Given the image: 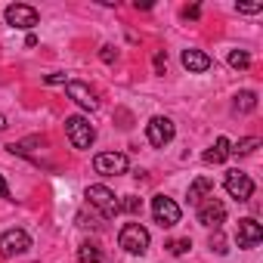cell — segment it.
<instances>
[{
	"label": "cell",
	"instance_id": "1",
	"mask_svg": "<svg viewBox=\"0 0 263 263\" xmlns=\"http://www.w3.org/2000/svg\"><path fill=\"white\" fill-rule=\"evenodd\" d=\"M65 134H68V140H71L74 149H90L93 140H96V130H93V124H90L84 115L65 118Z\"/></svg>",
	"mask_w": 263,
	"mask_h": 263
},
{
	"label": "cell",
	"instance_id": "2",
	"mask_svg": "<svg viewBox=\"0 0 263 263\" xmlns=\"http://www.w3.org/2000/svg\"><path fill=\"white\" fill-rule=\"evenodd\" d=\"M149 229L143 226V223H127L124 229H121V235H118V245L127 251V254H146L149 251Z\"/></svg>",
	"mask_w": 263,
	"mask_h": 263
},
{
	"label": "cell",
	"instance_id": "3",
	"mask_svg": "<svg viewBox=\"0 0 263 263\" xmlns=\"http://www.w3.org/2000/svg\"><path fill=\"white\" fill-rule=\"evenodd\" d=\"M84 198L105 217V220H111V217H118L121 211H118V198H115V192L108 189V186H87V192H84Z\"/></svg>",
	"mask_w": 263,
	"mask_h": 263
},
{
	"label": "cell",
	"instance_id": "4",
	"mask_svg": "<svg viewBox=\"0 0 263 263\" xmlns=\"http://www.w3.org/2000/svg\"><path fill=\"white\" fill-rule=\"evenodd\" d=\"M127 167H130V161L124 152H99L93 158V171L102 177H121V174H127Z\"/></svg>",
	"mask_w": 263,
	"mask_h": 263
},
{
	"label": "cell",
	"instance_id": "5",
	"mask_svg": "<svg viewBox=\"0 0 263 263\" xmlns=\"http://www.w3.org/2000/svg\"><path fill=\"white\" fill-rule=\"evenodd\" d=\"M174 134H177V127H174V121L164 118V115H155V118L146 124V137H149V143H152L155 149H164V146L174 140Z\"/></svg>",
	"mask_w": 263,
	"mask_h": 263
},
{
	"label": "cell",
	"instance_id": "6",
	"mask_svg": "<svg viewBox=\"0 0 263 263\" xmlns=\"http://www.w3.org/2000/svg\"><path fill=\"white\" fill-rule=\"evenodd\" d=\"M31 248V235L25 229H7L0 235V257H22Z\"/></svg>",
	"mask_w": 263,
	"mask_h": 263
},
{
	"label": "cell",
	"instance_id": "7",
	"mask_svg": "<svg viewBox=\"0 0 263 263\" xmlns=\"http://www.w3.org/2000/svg\"><path fill=\"white\" fill-rule=\"evenodd\" d=\"M152 217H155L158 226L171 229V226L180 223V204H177L174 198H167V195H155V198H152Z\"/></svg>",
	"mask_w": 263,
	"mask_h": 263
},
{
	"label": "cell",
	"instance_id": "8",
	"mask_svg": "<svg viewBox=\"0 0 263 263\" xmlns=\"http://www.w3.org/2000/svg\"><path fill=\"white\" fill-rule=\"evenodd\" d=\"M4 16H7V25H13V28H34L41 19V13L28 4H10Z\"/></svg>",
	"mask_w": 263,
	"mask_h": 263
},
{
	"label": "cell",
	"instance_id": "9",
	"mask_svg": "<svg viewBox=\"0 0 263 263\" xmlns=\"http://www.w3.org/2000/svg\"><path fill=\"white\" fill-rule=\"evenodd\" d=\"M223 186H226V192H229L235 201H248V198L254 195V180H251L248 174H241V171H229Z\"/></svg>",
	"mask_w": 263,
	"mask_h": 263
},
{
	"label": "cell",
	"instance_id": "10",
	"mask_svg": "<svg viewBox=\"0 0 263 263\" xmlns=\"http://www.w3.org/2000/svg\"><path fill=\"white\" fill-rule=\"evenodd\" d=\"M223 220H226V208H223V201L220 198H208L204 204H198V223L201 226H211V229H220L223 226Z\"/></svg>",
	"mask_w": 263,
	"mask_h": 263
},
{
	"label": "cell",
	"instance_id": "11",
	"mask_svg": "<svg viewBox=\"0 0 263 263\" xmlns=\"http://www.w3.org/2000/svg\"><path fill=\"white\" fill-rule=\"evenodd\" d=\"M235 241H238V248H257V245L263 241V229H260V223H257L254 217H245V220H238Z\"/></svg>",
	"mask_w": 263,
	"mask_h": 263
},
{
	"label": "cell",
	"instance_id": "12",
	"mask_svg": "<svg viewBox=\"0 0 263 263\" xmlns=\"http://www.w3.org/2000/svg\"><path fill=\"white\" fill-rule=\"evenodd\" d=\"M65 93H68V99H74L81 108H90V111H93V108L99 105L96 93H93L84 81H68V84H65Z\"/></svg>",
	"mask_w": 263,
	"mask_h": 263
},
{
	"label": "cell",
	"instance_id": "13",
	"mask_svg": "<svg viewBox=\"0 0 263 263\" xmlns=\"http://www.w3.org/2000/svg\"><path fill=\"white\" fill-rule=\"evenodd\" d=\"M183 68H189L192 74H204V71H211V65H214V59L208 56V53H201V50H183Z\"/></svg>",
	"mask_w": 263,
	"mask_h": 263
},
{
	"label": "cell",
	"instance_id": "14",
	"mask_svg": "<svg viewBox=\"0 0 263 263\" xmlns=\"http://www.w3.org/2000/svg\"><path fill=\"white\" fill-rule=\"evenodd\" d=\"M211 192H214V180H211V177H198V180L189 186V195H186V198H189V204H201V198L211 195Z\"/></svg>",
	"mask_w": 263,
	"mask_h": 263
},
{
	"label": "cell",
	"instance_id": "15",
	"mask_svg": "<svg viewBox=\"0 0 263 263\" xmlns=\"http://www.w3.org/2000/svg\"><path fill=\"white\" fill-rule=\"evenodd\" d=\"M226 158H229V140L226 137H217V143L204 152V161L208 164H223Z\"/></svg>",
	"mask_w": 263,
	"mask_h": 263
},
{
	"label": "cell",
	"instance_id": "16",
	"mask_svg": "<svg viewBox=\"0 0 263 263\" xmlns=\"http://www.w3.org/2000/svg\"><path fill=\"white\" fill-rule=\"evenodd\" d=\"M232 108L235 111H254L257 108V93L254 90H241V93H235V102H232Z\"/></svg>",
	"mask_w": 263,
	"mask_h": 263
},
{
	"label": "cell",
	"instance_id": "17",
	"mask_svg": "<svg viewBox=\"0 0 263 263\" xmlns=\"http://www.w3.org/2000/svg\"><path fill=\"white\" fill-rule=\"evenodd\" d=\"M78 260H81V263H102V251H99V245L84 241V245L78 248Z\"/></svg>",
	"mask_w": 263,
	"mask_h": 263
},
{
	"label": "cell",
	"instance_id": "18",
	"mask_svg": "<svg viewBox=\"0 0 263 263\" xmlns=\"http://www.w3.org/2000/svg\"><path fill=\"white\" fill-rule=\"evenodd\" d=\"M257 146H260V140L257 137H248V140H238L235 146H229V155H251Z\"/></svg>",
	"mask_w": 263,
	"mask_h": 263
},
{
	"label": "cell",
	"instance_id": "19",
	"mask_svg": "<svg viewBox=\"0 0 263 263\" xmlns=\"http://www.w3.org/2000/svg\"><path fill=\"white\" fill-rule=\"evenodd\" d=\"M229 65H232L235 71H245V68L251 65V56H248L245 50H232V53H229Z\"/></svg>",
	"mask_w": 263,
	"mask_h": 263
},
{
	"label": "cell",
	"instance_id": "20",
	"mask_svg": "<svg viewBox=\"0 0 263 263\" xmlns=\"http://www.w3.org/2000/svg\"><path fill=\"white\" fill-rule=\"evenodd\" d=\"M118 211H124V214H140L143 211V201L137 195H127L124 201H118Z\"/></svg>",
	"mask_w": 263,
	"mask_h": 263
},
{
	"label": "cell",
	"instance_id": "21",
	"mask_svg": "<svg viewBox=\"0 0 263 263\" xmlns=\"http://www.w3.org/2000/svg\"><path fill=\"white\" fill-rule=\"evenodd\" d=\"M192 248V238H174V241H167V251L174 254V257H180V254H186Z\"/></svg>",
	"mask_w": 263,
	"mask_h": 263
},
{
	"label": "cell",
	"instance_id": "22",
	"mask_svg": "<svg viewBox=\"0 0 263 263\" xmlns=\"http://www.w3.org/2000/svg\"><path fill=\"white\" fill-rule=\"evenodd\" d=\"M211 248H214L217 254H226V251H229V248H226V238H223L220 229H214V235H211Z\"/></svg>",
	"mask_w": 263,
	"mask_h": 263
},
{
	"label": "cell",
	"instance_id": "23",
	"mask_svg": "<svg viewBox=\"0 0 263 263\" xmlns=\"http://www.w3.org/2000/svg\"><path fill=\"white\" fill-rule=\"evenodd\" d=\"M99 56H102V62H108V65H111V62H115V59H118V50H115V47H111V44H105V47H102V53H99Z\"/></svg>",
	"mask_w": 263,
	"mask_h": 263
},
{
	"label": "cell",
	"instance_id": "24",
	"mask_svg": "<svg viewBox=\"0 0 263 263\" xmlns=\"http://www.w3.org/2000/svg\"><path fill=\"white\" fill-rule=\"evenodd\" d=\"M235 10H238V13H248V16H251V13H260V10H263V4H238Z\"/></svg>",
	"mask_w": 263,
	"mask_h": 263
},
{
	"label": "cell",
	"instance_id": "25",
	"mask_svg": "<svg viewBox=\"0 0 263 263\" xmlns=\"http://www.w3.org/2000/svg\"><path fill=\"white\" fill-rule=\"evenodd\" d=\"M164 68H167V56L164 53H155V71L164 74Z\"/></svg>",
	"mask_w": 263,
	"mask_h": 263
},
{
	"label": "cell",
	"instance_id": "26",
	"mask_svg": "<svg viewBox=\"0 0 263 263\" xmlns=\"http://www.w3.org/2000/svg\"><path fill=\"white\" fill-rule=\"evenodd\" d=\"M198 13H201L198 7H186V10H183V16H186V19H198Z\"/></svg>",
	"mask_w": 263,
	"mask_h": 263
},
{
	"label": "cell",
	"instance_id": "27",
	"mask_svg": "<svg viewBox=\"0 0 263 263\" xmlns=\"http://www.w3.org/2000/svg\"><path fill=\"white\" fill-rule=\"evenodd\" d=\"M0 198H10V186H7L4 177H0Z\"/></svg>",
	"mask_w": 263,
	"mask_h": 263
},
{
	"label": "cell",
	"instance_id": "28",
	"mask_svg": "<svg viewBox=\"0 0 263 263\" xmlns=\"http://www.w3.org/2000/svg\"><path fill=\"white\" fill-rule=\"evenodd\" d=\"M62 81H65L62 74H50V78H47V84H62Z\"/></svg>",
	"mask_w": 263,
	"mask_h": 263
},
{
	"label": "cell",
	"instance_id": "29",
	"mask_svg": "<svg viewBox=\"0 0 263 263\" xmlns=\"http://www.w3.org/2000/svg\"><path fill=\"white\" fill-rule=\"evenodd\" d=\"M0 130H7V118L4 115H0Z\"/></svg>",
	"mask_w": 263,
	"mask_h": 263
}]
</instances>
